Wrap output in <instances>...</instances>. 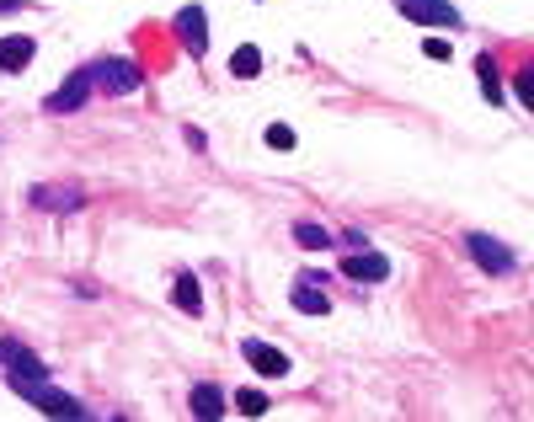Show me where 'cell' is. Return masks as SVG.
Segmentation results:
<instances>
[{
  "mask_svg": "<svg viewBox=\"0 0 534 422\" xmlns=\"http://www.w3.org/2000/svg\"><path fill=\"white\" fill-rule=\"evenodd\" d=\"M91 75H97L107 91H134V86H139V70L129 65V59H102V65L91 70Z\"/></svg>",
  "mask_w": 534,
  "mask_h": 422,
  "instance_id": "10",
  "label": "cell"
},
{
  "mask_svg": "<svg viewBox=\"0 0 534 422\" xmlns=\"http://www.w3.org/2000/svg\"><path fill=\"white\" fill-rule=\"evenodd\" d=\"M22 6V0H0V11H17Z\"/></svg>",
  "mask_w": 534,
  "mask_h": 422,
  "instance_id": "21",
  "label": "cell"
},
{
  "mask_svg": "<svg viewBox=\"0 0 534 422\" xmlns=\"http://www.w3.org/2000/svg\"><path fill=\"white\" fill-rule=\"evenodd\" d=\"M17 390H22L27 401H38L49 417H81V401L65 396V390H54V385H43V380H22Z\"/></svg>",
  "mask_w": 534,
  "mask_h": 422,
  "instance_id": "1",
  "label": "cell"
},
{
  "mask_svg": "<svg viewBox=\"0 0 534 422\" xmlns=\"http://www.w3.org/2000/svg\"><path fill=\"white\" fill-rule=\"evenodd\" d=\"M177 310H187V316H198V310H203V289H198V278H177Z\"/></svg>",
  "mask_w": 534,
  "mask_h": 422,
  "instance_id": "14",
  "label": "cell"
},
{
  "mask_svg": "<svg viewBox=\"0 0 534 422\" xmlns=\"http://www.w3.org/2000/svg\"><path fill=\"white\" fill-rule=\"evenodd\" d=\"M33 54H38V43L33 38H22V33H11V38H0V70H27L33 65Z\"/></svg>",
  "mask_w": 534,
  "mask_h": 422,
  "instance_id": "9",
  "label": "cell"
},
{
  "mask_svg": "<svg viewBox=\"0 0 534 422\" xmlns=\"http://www.w3.org/2000/svg\"><path fill=\"white\" fill-rule=\"evenodd\" d=\"M177 38L187 43L193 54H203L209 49V17H203L198 6H187V11H177Z\"/></svg>",
  "mask_w": 534,
  "mask_h": 422,
  "instance_id": "4",
  "label": "cell"
},
{
  "mask_svg": "<svg viewBox=\"0 0 534 422\" xmlns=\"http://www.w3.org/2000/svg\"><path fill=\"white\" fill-rule=\"evenodd\" d=\"M294 241H300L305 252H326V246H332V236H326L321 225H294Z\"/></svg>",
  "mask_w": 534,
  "mask_h": 422,
  "instance_id": "15",
  "label": "cell"
},
{
  "mask_svg": "<svg viewBox=\"0 0 534 422\" xmlns=\"http://www.w3.org/2000/svg\"><path fill=\"white\" fill-rule=\"evenodd\" d=\"M33 203H59V209H70V203H81V193H59V187H38Z\"/></svg>",
  "mask_w": 534,
  "mask_h": 422,
  "instance_id": "18",
  "label": "cell"
},
{
  "mask_svg": "<svg viewBox=\"0 0 534 422\" xmlns=\"http://www.w3.org/2000/svg\"><path fill=\"white\" fill-rule=\"evenodd\" d=\"M470 252H476V262H481L486 273H508V268H513V252H508V246L492 241V236H481V230L470 236Z\"/></svg>",
  "mask_w": 534,
  "mask_h": 422,
  "instance_id": "5",
  "label": "cell"
},
{
  "mask_svg": "<svg viewBox=\"0 0 534 422\" xmlns=\"http://www.w3.org/2000/svg\"><path fill=\"white\" fill-rule=\"evenodd\" d=\"M342 273L358 278V284H380V278H390V262L380 252H353L348 262H342Z\"/></svg>",
  "mask_w": 534,
  "mask_h": 422,
  "instance_id": "7",
  "label": "cell"
},
{
  "mask_svg": "<svg viewBox=\"0 0 534 422\" xmlns=\"http://www.w3.org/2000/svg\"><path fill=\"white\" fill-rule=\"evenodd\" d=\"M401 17L422 27H460V11L449 0H401Z\"/></svg>",
  "mask_w": 534,
  "mask_h": 422,
  "instance_id": "2",
  "label": "cell"
},
{
  "mask_svg": "<svg viewBox=\"0 0 534 422\" xmlns=\"http://www.w3.org/2000/svg\"><path fill=\"white\" fill-rule=\"evenodd\" d=\"M193 412H198V417H219V412H225V390L198 385V390H193Z\"/></svg>",
  "mask_w": 534,
  "mask_h": 422,
  "instance_id": "13",
  "label": "cell"
},
{
  "mask_svg": "<svg viewBox=\"0 0 534 422\" xmlns=\"http://www.w3.org/2000/svg\"><path fill=\"white\" fill-rule=\"evenodd\" d=\"M294 310H305V316H326L332 310V300H326V284L316 273H305L300 284H294Z\"/></svg>",
  "mask_w": 534,
  "mask_h": 422,
  "instance_id": "6",
  "label": "cell"
},
{
  "mask_svg": "<svg viewBox=\"0 0 534 422\" xmlns=\"http://www.w3.org/2000/svg\"><path fill=\"white\" fill-rule=\"evenodd\" d=\"M476 70H481V91H486V102H502V86H497L492 54H481V59H476Z\"/></svg>",
  "mask_w": 534,
  "mask_h": 422,
  "instance_id": "16",
  "label": "cell"
},
{
  "mask_svg": "<svg viewBox=\"0 0 534 422\" xmlns=\"http://www.w3.org/2000/svg\"><path fill=\"white\" fill-rule=\"evenodd\" d=\"M267 145H273V150H294V129H289V123H273V129H267Z\"/></svg>",
  "mask_w": 534,
  "mask_h": 422,
  "instance_id": "19",
  "label": "cell"
},
{
  "mask_svg": "<svg viewBox=\"0 0 534 422\" xmlns=\"http://www.w3.org/2000/svg\"><path fill=\"white\" fill-rule=\"evenodd\" d=\"M230 75H241V81H257V75H262V54L251 49V43H241V49H235V59H230Z\"/></svg>",
  "mask_w": 534,
  "mask_h": 422,
  "instance_id": "12",
  "label": "cell"
},
{
  "mask_svg": "<svg viewBox=\"0 0 534 422\" xmlns=\"http://www.w3.org/2000/svg\"><path fill=\"white\" fill-rule=\"evenodd\" d=\"M246 364L262 374V380H284L289 374V358L278 348H267V342H246Z\"/></svg>",
  "mask_w": 534,
  "mask_h": 422,
  "instance_id": "3",
  "label": "cell"
},
{
  "mask_svg": "<svg viewBox=\"0 0 534 422\" xmlns=\"http://www.w3.org/2000/svg\"><path fill=\"white\" fill-rule=\"evenodd\" d=\"M6 364H11V380H43V358L27 348V342H6Z\"/></svg>",
  "mask_w": 534,
  "mask_h": 422,
  "instance_id": "8",
  "label": "cell"
},
{
  "mask_svg": "<svg viewBox=\"0 0 534 422\" xmlns=\"http://www.w3.org/2000/svg\"><path fill=\"white\" fill-rule=\"evenodd\" d=\"M235 406H241L246 417H262V412H267V396H262V390H241V396H235Z\"/></svg>",
  "mask_w": 534,
  "mask_h": 422,
  "instance_id": "17",
  "label": "cell"
},
{
  "mask_svg": "<svg viewBox=\"0 0 534 422\" xmlns=\"http://www.w3.org/2000/svg\"><path fill=\"white\" fill-rule=\"evenodd\" d=\"M518 97H524V102H534V70H524V75H518Z\"/></svg>",
  "mask_w": 534,
  "mask_h": 422,
  "instance_id": "20",
  "label": "cell"
},
{
  "mask_svg": "<svg viewBox=\"0 0 534 422\" xmlns=\"http://www.w3.org/2000/svg\"><path fill=\"white\" fill-rule=\"evenodd\" d=\"M86 86H91V75H70L65 91H54V97H49V113H75V107L86 102Z\"/></svg>",
  "mask_w": 534,
  "mask_h": 422,
  "instance_id": "11",
  "label": "cell"
}]
</instances>
